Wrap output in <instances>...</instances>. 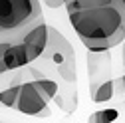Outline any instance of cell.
Masks as SVG:
<instances>
[{
  "label": "cell",
  "instance_id": "8fae6325",
  "mask_svg": "<svg viewBox=\"0 0 125 123\" xmlns=\"http://www.w3.org/2000/svg\"><path fill=\"white\" fill-rule=\"evenodd\" d=\"M42 2L48 6V8H60V6H66L70 0H42Z\"/></svg>",
  "mask_w": 125,
  "mask_h": 123
},
{
  "label": "cell",
  "instance_id": "277c9868",
  "mask_svg": "<svg viewBox=\"0 0 125 123\" xmlns=\"http://www.w3.org/2000/svg\"><path fill=\"white\" fill-rule=\"evenodd\" d=\"M14 109H18L20 113H26V115H34V117H50L52 115L50 107H48V99L40 93V89L34 85L32 80L22 82L18 101H16Z\"/></svg>",
  "mask_w": 125,
  "mask_h": 123
},
{
  "label": "cell",
  "instance_id": "7a4b0ae2",
  "mask_svg": "<svg viewBox=\"0 0 125 123\" xmlns=\"http://www.w3.org/2000/svg\"><path fill=\"white\" fill-rule=\"evenodd\" d=\"M32 64L46 75L54 78L58 83H77L75 72V52L64 34L48 26V42L42 56Z\"/></svg>",
  "mask_w": 125,
  "mask_h": 123
},
{
  "label": "cell",
  "instance_id": "6da1fadb",
  "mask_svg": "<svg viewBox=\"0 0 125 123\" xmlns=\"http://www.w3.org/2000/svg\"><path fill=\"white\" fill-rule=\"evenodd\" d=\"M68 18L87 50H111L125 38L123 16L113 4L68 12Z\"/></svg>",
  "mask_w": 125,
  "mask_h": 123
},
{
  "label": "cell",
  "instance_id": "7c38bea8",
  "mask_svg": "<svg viewBox=\"0 0 125 123\" xmlns=\"http://www.w3.org/2000/svg\"><path fill=\"white\" fill-rule=\"evenodd\" d=\"M113 6L121 12V16H123V22H125V0H113Z\"/></svg>",
  "mask_w": 125,
  "mask_h": 123
},
{
  "label": "cell",
  "instance_id": "3957f363",
  "mask_svg": "<svg viewBox=\"0 0 125 123\" xmlns=\"http://www.w3.org/2000/svg\"><path fill=\"white\" fill-rule=\"evenodd\" d=\"M42 16L40 0H0V32H16Z\"/></svg>",
  "mask_w": 125,
  "mask_h": 123
},
{
  "label": "cell",
  "instance_id": "5b68a950",
  "mask_svg": "<svg viewBox=\"0 0 125 123\" xmlns=\"http://www.w3.org/2000/svg\"><path fill=\"white\" fill-rule=\"evenodd\" d=\"M87 78L89 87L105 80H111V52L109 50H87Z\"/></svg>",
  "mask_w": 125,
  "mask_h": 123
},
{
  "label": "cell",
  "instance_id": "30bf717a",
  "mask_svg": "<svg viewBox=\"0 0 125 123\" xmlns=\"http://www.w3.org/2000/svg\"><path fill=\"white\" fill-rule=\"evenodd\" d=\"M117 115H119L117 109H101V111L93 113L89 117V121H93V123H109V121H115Z\"/></svg>",
  "mask_w": 125,
  "mask_h": 123
},
{
  "label": "cell",
  "instance_id": "5bb4252c",
  "mask_svg": "<svg viewBox=\"0 0 125 123\" xmlns=\"http://www.w3.org/2000/svg\"><path fill=\"white\" fill-rule=\"evenodd\" d=\"M123 93H125V75H123Z\"/></svg>",
  "mask_w": 125,
  "mask_h": 123
},
{
  "label": "cell",
  "instance_id": "8992f818",
  "mask_svg": "<svg viewBox=\"0 0 125 123\" xmlns=\"http://www.w3.org/2000/svg\"><path fill=\"white\" fill-rule=\"evenodd\" d=\"M54 101L64 113H73L77 109V83H58Z\"/></svg>",
  "mask_w": 125,
  "mask_h": 123
},
{
  "label": "cell",
  "instance_id": "9c48e42d",
  "mask_svg": "<svg viewBox=\"0 0 125 123\" xmlns=\"http://www.w3.org/2000/svg\"><path fill=\"white\" fill-rule=\"evenodd\" d=\"M113 4V0H70L66 4L68 12H75V10H83V8H95V6H107Z\"/></svg>",
  "mask_w": 125,
  "mask_h": 123
},
{
  "label": "cell",
  "instance_id": "52a82bcc",
  "mask_svg": "<svg viewBox=\"0 0 125 123\" xmlns=\"http://www.w3.org/2000/svg\"><path fill=\"white\" fill-rule=\"evenodd\" d=\"M113 91H115V83L113 80H105L97 85H91L89 87V93H91V101L93 103H103V101H109L113 97Z\"/></svg>",
  "mask_w": 125,
  "mask_h": 123
},
{
  "label": "cell",
  "instance_id": "ba28073f",
  "mask_svg": "<svg viewBox=\"0 0 125 123\" xmlns=\"http://www.w3.org/2000/svg\"><path fill=\"white\" fill-rule=\"evenodd\" d=\"M20 85H22V82H16V83H10V85L0 89V105L2 107H16Z\"/></svg>",
  "mask_w": 125,
  "mask_h": 123
},
{
  "label": "cell",
  "instance_id": "4fadbf2b",
  "mask_svg": "<svg viewBox=\"0 0 125 123\" xmlns=\"http://www.w3.org/2000/svg\"><path fill=\"white\" fill-rule=\"evenodd\" d=\"M121 62H123V66H125V38L121 42Z\"/></svg>",
  "mask_w": 125,
  "mask_h": 123
}]
</instances>
